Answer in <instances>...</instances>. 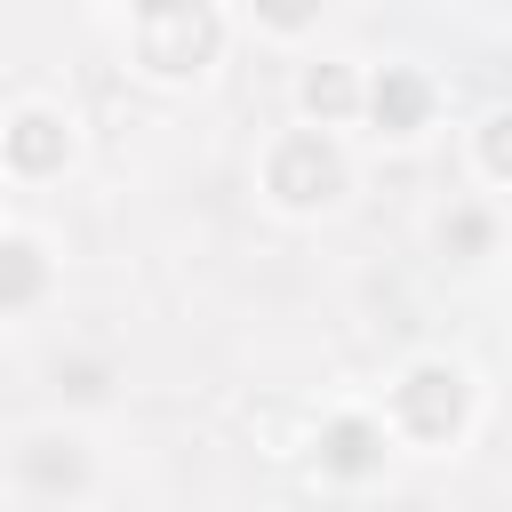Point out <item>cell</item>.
Segmentation results:
<instances>
[{"label":"cell","instance_id":"cell-9","mask_svg":"<svg viewBox=\"0 0 512 512\" xmlns=\"http://www.w3.org/2000/svg\"><path fill=\"white\" fill-rule=\"evenodd\" d=\"M488 160H496V168H512V120H496V128H488Z\"/></svg>","mask_w":512,"mask_h":512},{"label":"cell","instance_id":"cell-2","mask_svg":"<svg viewBox=\"0 0 512 512\" xmlns=\"http://www.w3.org/2000/svg\"><path fill=\"white\" fill-rule=\"evenodd\" d=\"M344 184V160L320 144V136H288L280 152H272V192H288V200H328Z\"/></svg>","mask_w":512,"mask_h":512},{"label":"cell","instance_id":"cell-1","mask_svg":"<svg viewBox=\"0 0 512 512\" xmlns=\"http://www.w3.org/2000/svg\"><path fill=\"white\" fill-rule=\"evenodd\" d=\"M208 40H216V16H208V8H152V16H144V64H160V72L200 64Z\"/></svg>","mask_w":512,"mask_h":512},{"label":"cell","instance_id":"cell-8","mask_svg":"<svg viewBox=\"0 0 512 512\" xmlns=\"http://www.w3.org/2000/svg\"><path fill=\"white\" fill-rule=\"evenodd\" d=\"M304 96H312V112H344V104H352V80H344L336 64H320V72L304 80Z\"/></svg>","mask_w":512,"mask_h":512},{"label":"cell","instance_id":"cell-5","mask_svg":"<svg viewBox=\"0 0 512 512\" xmlns=\"http://www.w3.org/2000/svg\"><path fill=\"white\" fill-rule=\"evenodd\" d=\"M8 152H16L24 168H48V160H64V128L32 112V120H16V136H8Z\"/></svg>","mask_w":512,"mask_h":512},{"label":"cell","instance_id":"cell-7","mask_svg":"<svg viewBox=\"0 0 512 512\" xmlns=\"http://www.w3.org/2000/svg\"><path fill=\"white\" fill-rule=\"evenodd\" d=\"M328 464H336V472H368V464H376V432H368V424H336V432H328Z\"/></svg>","mask_w":512,"mask_h":512},{"label":"cell","instance_id":"cell-3","mask_svg":"<svg viewBox=\"0 0 512 512\" xmlns=\"http://www.w3.org/2000/svg\"><path fill=\"white\" fill-rule=\"evenodd\" d=\"M400 416H408L416 432H448V424L464 416V376H456V368H416V376L400 384Z\"/></svg>","mask_w":512,"mask_h":512},{"label":"cell","instance_id":"cell-6","mask_svg":"<svg viewBox=\"0 0 512 512\" xmlns=\"http://www.w3.org/2000/svg\"><path fill=\"white\" fill-rule=\"evenodd\" d=\"M32 288H40V256H32L24 240H8V248H0V304H24Z\"/></svg>","mask_w":512,"mask_h":512},{"label":"cell","instance_id":"cell-4","mask_svg":"<svg viewBox=\"0 0 512 512\" xmlns=\"http://www.w3.org/2000/svg\"><path fill=\"white\" fill-rule=\"evenodd\" d=\"M376 120L384 128H416L424 120V80L416 72H384L376 80Z\"/></svg>","mask_w":512,"mask_h":512}]
</instances>
